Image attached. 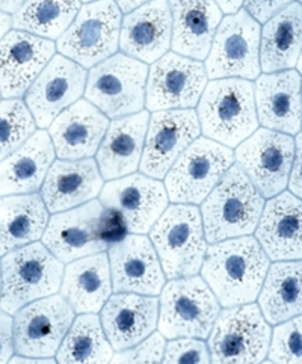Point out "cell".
Instances as JSON below:
<instances>
[{"label":"cell","instance_id":"cell-1","mask_svg":"<svg viewBox=\"0 0 302 364\" xmlns=\"http://www.w3.org/2000/svg\"><path fill=\"white\" fill-rule=\"evenodd\" d=\"M269 260L257 239L233 237L212 244L205 252L201 275L221 306H242L259 296Z\"/></svg>","mask_w":302,"mask_h":364},{"label":"cell","instance_id":"cell-2","mask_svg":"<svg viewBox=\"0 0 302 364\" xmlns=\"http://www.w3.org/2000/svg\"><path fill=\"white\" fill-rule=\"evenodd\" d=\"M197 114L205 138L237 147L259 127L256 87L248 79H213L205 85Z\"/></svg>","mask_w":302,"mask_h":364},{"label":"cell","instance_id":"cell-3","mask_svg":"<svg viewBox=\"0 0 302 364\" xmlns=\"http://www.w3.org/2000/svg\"><path fill=\"white\" fill-rule=\"evenodd\" d=\"M264 197L240 166H230L203 201L201 216L207 242L216 244L256 232Z\"/></svg>","mask_w":302,"mask_h":364},{"label":"cell","instance_id":"cell-4","mask_svg":"<svg viewBox=\"0 0 302 364\" xmlns=\"http://www.w3.org/2000/svg\"><path fill=\"white\" fill-rule=\"evenodd\" d=\"M150 240L169 280L200 272L207 252V239L195 204L174 203L166 208L151 227Z\"/></svg>","mask_w":302,"mask_h":364},{"label":"cell","instance_id":"cell-5","mask_svg":"<svg viewBox=\"0 0 302 364\" xmlns=\"http://www.w3.org/2000/svg\"><path fill=\"white\" fill-rule=\"evenodd\" d=\"M0 309L16 314L21 307L55 295L63 284L64 266L40 242L5 254L2 262Z\"/></svg>","mask_w":302,"mask_h":364},{"label":"cell","instance_id":"cell-6","mask_svg":"<svg viewBox=\"0 0 302 364\" xmlns=\"http://www.w3.org/2000/svg\"><path fill=\"white\" fill-rule=\"evenodd\" d=\"M220 306L204 278H176L161 292L157 328L165 338H207L221 311Z\"/></svg>","mask_w":302,"mask_h":364},{"label":"cell","instance_id":"cell-7","mask_svg":"<svg viewBox=\"0 0 302 364\" xmlns=\"http://www.w3.org/2000/svg\"><path fill=\"white\" fill-rule=\"evenodd\" d=\"M149 67L139 59L115 53L91 68L85 97L107 118L136 114L145 106Z\"/></svg>","mask_w":302,"mask_h":364},{"label":"cell","instance_id":"cell-8","mask_svg":"<svg viewBox=\"0 0 302 364\" xmlns=\"http://www.w3.org/2000/svg\"><path fill=\"white\" fill-rule=\"evenodd\" d=\"M234 162V153L210 138H197L181 153L165 176L173 203L201 204Z\"/></svg>","mask_w":302,"mask_h":364},{"label":"cell","instance_id":"cell-9","mask_svg":"<svg viewBox=\"0 0 302 364\" xmlns=\"http://www.w3.org/2000/svg\"><path fill=\"white\" fill-rule=\"evenodd\" d=\"M272 338L271 323L257 304L225 307L209 334L213 363H261L268 357Z\"/></svg>","mask_w":302,"mask_h":364},{"label":"cell","instance_id":"cell-10","mask_svg":"<svg viewBox=\"0 0 302 364\" xmlns=\"http://www.w3.org/2000/svg\"><path fill=\"white\" fill-rule=\"evenodd\" d=\"M121 21L123 17L115 0H94L80 8L68 29L59 36L58 50L83 68H92L115 55Z\"/></svg>","mask_w":302,"mask_h":364},{"label":"cell","instance_id":"cell-11","mask_svg":"<svg viewBox=\"0 0 302 364\" xmlns=\"http://www.w3.org/2000/svg\"><path fill=\"white\" fill-rule=\"evenodd\" d=\"M260 35V23L247 9L224 17L205 58L207 77L257 79L261 70Z\"/></svg>","mask_w":302,"mask_h":364},{"label":"cell","instance_id":"cell-12","mask_svg":"<svg viewBox=\"0 0 302 364\" xmlns=\"http://www.w3.org/2000/svg\"><path fill=\"white\" fill-rule=\"evenodd\" d=\"M75 313L65 298L56 294L21 307L12 322L14 350L23 357L53 363Z\"/></svg>","mask_w":302,"mask_h":364},{"label":"cell","instance_id":"cell-13","mask_svg":"<svg viewBox=\"0 0 302 364\" xmlns=\"http://www.w3.org/2000/svg\"><path fill=\"white\" fill-rule=\"evenodd\" d=\"M295 150L292 135L264 127L237 145L234 161L261 196L272 198L288 185Z\"/></svg>","mask_w":302,"mask_h":364},{"label":"cell","instance_id":"cell-14","mask_svg":"<svg viewBox=\"0 0 302 364\" xmlns=\"http://www.w3.org/2000/svg\"><path fill=\"white\" fill-rule=\"evenodd\" d=\"M205 85L207 73L201 60L176 52L165 53L149 70L145 106L151 112L193 107Z\"/></svg>","mask_w":302,"mask_h":364},{"label":"cell","instance_id":"cell-15","mask_svg":"<svg viewBox=\"0 0 302 364\" xmlns=\"http://www.w3.org/2000/svg\"><path fill=\"white\" fill-rule=\"evenodd\" d=\"M163 183L145 174H129L107 180L100 192V203L123 221L127 232L145 235L168 208Z\"/></svg>","mask_w":302,"mask_h":364},{"label":"cell","instance_id":"cell-16","mask_svg":"<svg viewBox=\"0 0 302 364\" xmlns=\"http://www.w3.org/2000/svg\"><path fill=\"white\" fill-rule=\"evenodd\" d=\"M103 204L95 200L58 212L47 223L43 244L63 263L102 252L109 247L103 236Z\"/></svg>","mask_w":302,"mask_h":364},{"label":"cell","instance_id":"cell-17","mask_svg":"<svg viewBox=\"0 0 302 364\" xmlns=\"http://www.w3.org/2000/svg\"><path fill=\"white\" fill-rule=\"evenodd\" d=\"M200 133L198 114L192 107L153 112L139 165L142 174L163 178L177 157L200 138Z\"/></svg>","mask_w":302,"mask_h":364},{"label":"cell","instance_id":"cell-18","mask_svg":"<svg viewBox=\"0 0 302 364\" xmlns=\"http://www.w3.org/2000/svg\"><path fill=\"white\" fill-rule=\"evenodd\" d=\"M87 87V71L64 55H55L26 92V106L41 129L76 103Z\"/></svg>","mask_w":302,"mask_h":364},{"label":"cell","instance_id":"cell-19","mask_svg":"<svg viewBox=\"0 0 302 364\" xmlns=\"http://www.w3.org/2000/svg\"><path fill=\"white\" fill-rule=\"evenodd\" d=\"M112 289L117 294L157 296L165 286V272L149 237L129 235L109 247Z\"/></svg>","mask_w":302,"mask_h":364},{"label":"cell","instance_id":"cell-20","mask_svg":"<svg viewBox=\"0 0 302 364\" xmlns=\"http://www.w3.org/2000/svg\"><path fill=\"white\" fill-rule=\"evenodd\" d=\"M55 43L20 29L0 40V92L5 99H20L55 56Z\"/></svg>","mask_w":302,"mask_h":364},{"label":"cell","instance_id":"cell-21","mask_svg":"<svg viewBox=\"0 0 302 364\" xmlns=\"http://www.w3.org/2000/svg\"><path fill=\"white\" fill-rule=\"evenodd\" d=\"M173 41V14L168 0H151L121 21L119 48L124 55L153 64L168 53Z\"/></svg>","mask_w":302,"mask_h":364},{"label":"cell","instance_id":"cell-22","mask_svg":"<svg viewBox=\"0 0 302 364\" xmlns=\"http://www.w3.org/2000/svg\"><path fill=\"white\" fill-rule=\"evenodd\" d=\"M259 123L271 130L296 135L302 127V76L296 70L264 73L257 77Z\"/></svg>","mask_w":302,"mask_h":364},{"label":"cell","instance_id":"cell-23","mask_svg":"<svg viewBox=\"0 0 302 364\" xmlns=\"http://www.w3.org/2000/svg\"><path fill=\"white\" fill-rule=\"evenodd\" d=\"M107 127V117L100 109L79 99L53 119L48 135L59 159L76 161L97 153Z\"/></svg>","mask_w":302,"mask_h":364},{"label":"cell","instance_id":"cell-24","mask_svg":"<svg viewBox=\"0 0 302 364\" xmlns=\"http://www.w3.org/2000/svg\"><path fill=\"white\" fill-rule=\"evenodd\" d=\"M256 239L268 257L302 259V200L292 192H281L264 204L256 228Z\"/></svg>","mask_w":302,"mask_h":364},{"label":"cell","instance_id":"cell-25","mask_svg":"<svg viewBox=\"0 0 302 364\" xmlns=\"http://www.w3.org/2000/svg\"><path fill=\"white\" fill-rule=\"evenodd\" d=\"M159 321V299L139 294H117L106 301L100 322L115 350L129 349L149 337Z\"/></svg>","mask_w":302,"mask_h":364},{"label":"cell","instance_id":"cell-26","mask_svg":"<svg viewBox=\"0 0 302 364\" xmlns=\"http://www.w3.org/2000/svg\"><path fill=\"white\" fill-rule=\"evenodd\" d=\"M103 189V176L92 157L59 159L52 164L44 178L41 197L48 212L75 209L94 200Z\"/></svg>","mask_w":302,"mask_h":364},{"label":"cell","instance_id":"cell-27","mask_svg":"<svg viewBox=\"0 0 302 364\" xmlns=\"http://www.w3.org/2000/svg\"><path fill=\"white\" fill-rule=\"evenodd\" d=\"M149 123L150 114L139 111L109 124L97 150V165L104 180L133 174L139 168Z\"/></svg>","mask_w":302,"mask_h":364},{"label":"cell","instance_id":"cell-28","mask_svg":"<svg viewBox=\"0 0 302 364\" xmlns=\"http://www.w3.org/2000/svg\"><path fill=\"white\" fill-rule=\"evenodd\" d=\"M173 14V41L176 53L204 60L222 20L215 0H168Z\"/></svg>","mask_w":302,"mask_h":364},{"label":"cell","instance_id":"cell-29","mask_svg":"<svg viewBox=\"0 0 302 364\" xmlns=\"http://www.w3.org/2000/svg\"><path fill=\"white\" fill-rule=\"evenodd\" d=\"M55 154L50 135L44 130L35 132L20 149L0 161V197L38 191Z\"/></svg>","mask_w":302,"mask_h":364},{"label":"cell","instance_id":"cell-30","mask_svg":"<svg viewBox=\"0 0 302 364\" xmlns=\"http://www.w3.org/2000/svg\"><path fill=\"white\" fill-rule=\"evenodd\" d=\"M59 290L76 313H99L112 294L107 254L102 251L70 262Z\"/></svg>","mask_w":302,"mask_h":364},{"label":"cell","instance_id":"cell-31","mask_svg":"<svg viewBox=\"0 0 302 364\" xmlns=\"http://www.w3.org/2000/svg\"><path fill=\"white\" fill-rule=\"evenodd\" d=\"M48 210L38 193L0 197V257L43 237Z\"/></svg>","mask_w":302,"mask_h":364},{"label":"cell","instance_id":"cell-32","mask_svg":"<svg viewBox=\"0 0 302 364\" xmlns=\"http://www.w3.org/2000/svg\"><path fill=\"white\" fill-rule=\"evenodd\" d=\"M302 52V4L292 2L264 23L260 65L264 73L292 70Z\"/></svg>","mask_w":302,"mask_h":364},{"label":"cell","instance_id":"cell-33","mask_svg":"<svg viewBox=\"0 0 302 364\" xmlns=\"http://www.w3.org/2000/svg\"><path fill=\"white\" fill-rule=\"evenodd\" d=\"M259 307L271 325L302 314V259L269 266L259 294Z\"/></svg>","mask_w":302,"mask_h":364},{"label":"cell","instance_id":"cell-34","mask_svg":"<svg viewBox=\"0 0 302 364\" xmlns=\"http://www.w3.org/2000/svg\"><path fill=\"white\" fill-rule=\"evenodd\" d=\"M112 357L114 348L95 313H83L72 321L56 353L59 363H109Z\"/></svg>","mask_w":302,"mask_h":364},{"label":"cell","instance_id":"cell-35","mask_svg":"<svg viewBox=\"0 0 302 364\" xmlns=\"http://www.w3.org/2000/svg\"><path fill=\"white\" fill-rule=\"evenodd\" d=\"M80 11V0H26L12 17V28L58 40Z\"/></svg>","mask_w":302,"mask_h":364},{"label":"cell","instance_id":"cell-36","mask_svg":"<svg viewBox=\"0 0 302 364\" xmlns=\"http://www.w3.org/2000/svg\"><path fill=\"white\" fill-rule=\"evenodd\" d=\"M35 119L20 99L0 102V161L14 153L35 133Z\"/></svg>","mask_w":302,"mask_h":364},{"label":"cell","instance_id":"cell-37","mask_svg":"<svg viewBox=\"0 0 302 364\" xmlns=\"http://www.w3.org/2000/svg\"><path fill=\"white\" fill-rule=\"evenodd\" d=\"M266 358L274 363H302V314L276 323Z\"/></svg>","mask_w":302,"mask_h":364},{"label":"cell","instance_id":"cell-38","mask_svg":"<svg viewBox=\"0 0 302 364\" xmlns=\"http://www.w3.org/2000/svg\"><path fill=\"white\" fill-rule=\"evenodd\" d=\"M165 363H210V350L203 342V338L195 337H177L171 338L165 348Z\"/></svg>","mask_w":302,"mask_h":364},{"label":"cell","instance_id":"cell-39","mask_svg":"<svg viewBox=\"0 0 302 364\" xmlns=\"http://www.w3.org/2000/svg\"><path fill=\"white\" fill-rule=\"evenodd\" d=\"M165 338L161 333H151L138 345L118 350L112 357L115 363H161L165 354Z\"/></svg>","mask_w":302,"mask_h":364},{"label":"cell","instance_id":"cell-40","mask_svg":"<svg viewBox=\"0 0 302 364\" xmlns=\"http://www.w3.org/2000/svg\"><path fill=\"white\" fill-rule=\"evenodd\" d=\"M295 0H245V9L259 23H266L271 17Z\"/></svg>","mask_w":302,"mask_h":364},{"label":"cell","instance_id":"cell-41","mask_svg":"<svg viewBox=\"0 0 302 364\" xmlns=\"http://www.w3.org/2000/svg\"><path fill=\"white\" fill-rule=\"evenodd\" d=\"M11 314L0 310V363L11 361L14 354V336H12Z\"/></svg>","mask_w":302,"mask_h":364},{"label":"cell","instance_id":"cell-42","mask_svg":"<svg viewBox=\"0 0 302 364\" xmlns=\"http://www.w3.org/2000/svg\"><path fill=\"white\" fill-rule=\"evenodd\" d=\"M296 150H295V161L292 166V173L288 177V188L290 192L302 200V133L299 132L296 141Z\"/></svg>","mask_w":302,"mask_h":364},{"label":"cell","instance_id":"cell-43","mask_svg":"<svg viewBox=\"0 0 302 364\" xmlns=\"http://www.w3.org/2000/svg\"><path fill=\"white\" fill-rule=\"evenodd\" d=\"M215 2L225 14H234V12H237L240 6L244 5L245 0H215Z\"/></svg>","mask_w":302,"mask_h":364},{"label":"cell","instance_id":"cell-44","mask_svg":"<svg viewBox=\"0 0 302 364\" xmlns=\"http://www.w3.org/2000/svg\"><path fill=\"white\" fill-rule=\"evenodd\" d=\"M115 2L119 6V9L127 14V12H131L133 9L151 2V0H115Z\"/></svg>","mask_w":302,"mask_h":364},{"label":"cell","instance_id":"cell-45","mask_svg":"<svg viewBox=\"0 0 302 364\" xmlns=\"http://www.w3.org/2000/svg\"><path fill=\"white\" fill-rule=\"evenodd\" d=\"M24 2L26 0H0V11L6 12V14H16Z\"/></svg>","mask_w":302,"mask_h":364},{"label":"cell","instance_id":"cell-46","mask_svg":"<svg viewBox=\"0 0 302 364\" xmlns=\"http://www.w3.org/2000/svg\"><path fill=\"white\" fill-rule=\"evenodd\" d=\"M12 26V18L6 14V12L0 11V40L9 32V28Z\"/></svg>","mask_w":302,"mask_h":364},{"label":"cell","instance_id":"cell-47","mask_svg":"<svg viewBox=\"0 0 302 364\" xmlns=\"http://www.w3.org/2000/svg\"><path fill=\"white\" fill-rule=\"evenodd\" d=\"M296 67H298L299 75L302 76V52H301V56H299V59H298V64H296Z\"/></svg>","mask_w":302,"mask_h":364},{"label":"cell","instance_id":"cell-48","mask_svg":"<svg viewBox=\"0 0 302 364\" xmlns=\"http://www.w3.org/2000/svg\"><path fill=\"white\" fill-rule=\"evenodd\" d=\"M0 298H2V266H0Z\"/></svg>","mask_w":302,"mask_h":364},{"label":"cell","instance_id":"cell-49","mask_svg":"<svg viewBox=\"0 0 302 364\" xmlns=\"http://www.w3.org/2000/svg\"><path fill=\"white\" fill-rule=\"evenodd\" d=\"M80 2H83V4H90V2H94V0H80Z\"/></svg>","mask_w":302,"mask_h":364},{"label":"cell","instance_id":"cell-50","mask_svg":"<svg viewBox=\"0 0 302 364\" xmlns=\"http://www.w3.org/2000/svg\"><path fill=\"white\" fill-rule=\"evenodd\" d=\"M0 99H2V92H0Z\"/></svg>","mask_w":302,"mask_h":364},{"label":"cell","instance_id":"cell-51","mask_svg":"<svg viewBox=\"0 0 302 364\" xmlns=\"http://www.w3.org/2000/svg\"><path fill=\"white\" fill-rule=\"evenodd\" d=\"M299 2H301V4H302V0H299Z\"/></svg>","mask_w":302,"mask_h":364}]
</instances>
